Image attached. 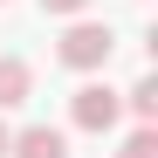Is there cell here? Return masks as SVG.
Segmentation results:
<instances>
[{
	"label": "cell",
	"mask_w": 158,
	"mask_h": 158,
	"mask_svg": "<svg viewBox=\"0 0 158 158\" xmlns=\"http://www.w3.org/2000/svg\"><path fill=\"white\" fill-rule=\"evenodd\" d=\"M110 48H117V35L103 28V21H76V14H69V35H62L55 55H62L69 69H103V62H110Z\"/></svg>",
	"instance_id": "1"
},
{
	"label": "cell",
	"mask_w": 158,
	"mask_h": 158,
	"mask_svg": "<svg viewBox=\"0 0 158 158\" xmlns=\"http://www.w3.org/2000/svg\"><path fill=\"white\" fill-rule=\"evenodd\" d=\"M69 117H76V131H110V124L124 117V103H117V89L83 83V89H76V103H69Z\"/></svg>",
	"instance_id": "2"
},
{
	"label": "cell",
	"mask_w": 158,
	"mask_h": 158,
	"mask_svg": "<svg viewBox=\"0 0 158 158\" xmlns=\"http://www.w3.org/2000/svg\"><path fill=\"white\" fill-rule=\"evenodd\" d=\"M7 151H14V158H69V138H62L55 124H28V131L7 138Z\"/></svg>",
	"instance_id": "3"
},
{
	"label": "cell",
	"mask_w": 158,
	"mask_h": 158,
	"mask_svg": "<svg viewBox=\"0 0 158 158\" xmlns=\"http://www.w3.org/2000/svg\"><path fill=\"white\" fill-rule=\"evenodd\" d=\"M28 89H35V69L21 62V55H0V110L28 103Z\"/></svg>",
	"instance_id": "4"
},
{
	"label": "cell",
	"mask_w": 158,
	"mask_h": 158,
	"mask_svg": "<svg viewBox=\"0 0 158 158\" xmlns=\"http://www.w3.org/2000/svg\"><path fill=\"white\" fill-rule=\"evenodd\" d=\"M124 103H131V117H138V124H151V117H158V76H138Z\"/></svg>",
	"instance_id": "5"
},
{
	"label": "cell",
	"mask_w": 158,
	"mask_h": 158,
	"mask_svg": "<svg viewBox=\"0 0 158 158\" xmlns=\"http://www.w3.org/2000/svg\"><path fill=\"white\" fill-rule=\"evenodd\" d=\"M117 158H158V131H151V124H138V131L124 138V151H117Z\"/></svg>",
	"instance_id": "6"
},
{
	"label": "cell",
	"mask_w": 158,
	"mask_h": 158,
	"mask_svg": "<svg viewBox=\"0 0 158 158\" xmlns=\"http://www.w3.org/2000/svg\"><path fill=\"white\" fill-rule=\"evenodd\" d=\"M83 7H89V0H41V14H62V21H69V14H83Z\"/></svg>",
	"instance_id": "7"
},
{
	"label": "cell",
	"mask_w": 158,
	"mask_h": 158,
	"mask_svg": "<svg viewBox=\"0 0 158 158\" xmlns=\"http://www.w3.org/2000/svg\"><path fill=\"white\" fill-rule=\"evenodd\" d=\"M7 138H14V131H7V124H0V158H7Z\"/></svg>",
	"instance_id": "8"
}]
</instances>
